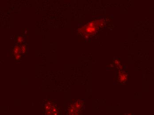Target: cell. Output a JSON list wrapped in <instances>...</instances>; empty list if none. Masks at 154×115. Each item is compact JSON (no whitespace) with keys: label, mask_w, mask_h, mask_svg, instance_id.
Returning a JSON list of instances; mask_svg holds the SVG:
<instances>
[{"label":"cell","mask_w":154,"mask_h":115,"mask_svg":"<svg viewBox=\"0 0 154 115\" xmlns=\"http://www.w3.org/2000/svg\"><path fill=\"white\" fill-rule=\"evenodd\" d=\"M125 115H132L131 114H125Z\"/></svg>","instance_id":"6da1fadb"}]
</instances>
